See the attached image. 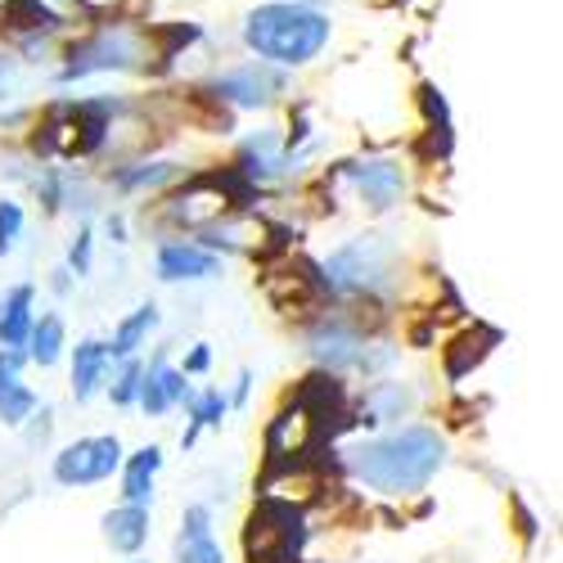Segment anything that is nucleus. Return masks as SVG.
Returning <instances> with one entry per match:
<instances>
[{"label":"nucleus","mask_w":563,"mask_h":563,"mask_svg":"<svg viewBox=\"0 0 563 563\" xmlns=\"http://www.w3.org/2000/svg\"><path fill=\"white\" fill-rule=\"evenodd\" d=\"M109 343H100V339H86L77 352H73V397L77 401H90L100 393V384H104V374H109Z\"/></svg>","instance_id":"12"},{"label":"nucleus","mask_w":563,"mask_h":563,"mask_svg":"<svg viewBox=\"0 0 563 563\" xmlns=\"http://www.w3.org/2000/svg\"><path fill=\"white\" fill-rule=\"evenodd\" d=\"M244 41H249V51L266 64L302 68L324 51V41H330V19L307 10V5H294V0L257 5L244 23Z\"/></svg>","instance_id":"2"},{"label":"nucleus","mask_w":563,"mask_h":563,"mask_svg":"<svg viewBox=\"0 0 563 563\" xmlns=\"http://www.w3.org/2000/svg\"><path fill=\"white\" fill-rule=\"evenodd\" d=\"M208 365H212V352H208V347H195L190 361H185V374H203Z\"/></svg>","instance_id":"28"},{"label":"nucleus","mask_w":563,"mask_h":563,"mask_svg":"<svg viewBox=\"0 0 563 563\" xmlns=\"http://www.w3.org/2000/svg\"><path fill=\"white\" fill-rule=\"evenodd\" d=\"M19 234H23V208L14 199H5L0 203V257L19 244Z\"/></svg>","instance_id":"24"},{"label":"nucleus","mask_w":563,"mask_h":563,"mask_svg":"<svg viewBox=\"0 0 563 563\" xmlns=\"http://www.w3.org/2000/svg\"><path fill=\"white\" fill-rule=\"evenodd\" d=\"M217 100H230L240 109H257V104H271L279 90H285V77L271 73L266 64H249V68H234L225 77H217Z\"/></svg>","instance_id":"7"},{"label":"nucleus","mask_w":563,"mask_h":563,"mask_svg":"<svg viewBox=\"0 0 563 563\" xmlns=\"http://www.w3.org/2000/svg\"><path fill=\"white\" fill-rule=\"evenodd\" d=\"M180 563H225L221 545L212 541V514L208 505H190L180 519V541H176Z\"/></svg>","instance_id":"10"},{"label":"nucleus","mask_w":563,"mask_h":563,"mask_svg":"<svg viewBox=\"0 0 563 563\" xmlns=\"http://www.w3.org/2000/svg\"><path fill=\"white\" fill-rule=\"evenodd\" d=\"M307 545V528H302V514L285 500H262L249 519L244 532V550L249 563H298Z\"/></svg>","instance_id":"3"},{"label":"nucleus","mask_w":563,"mask_h":563,"mask_svg":"<svg viewBox=\"0 0 563 563\" xmlns=\"http://www.w3.org/2000/svg\"><path fill=\"white\" fill-rule=\"evenodd\" d=\"M68 262H73V271H77V275H86V271H90V230H81V234H77V244H73Z\"/></svg>","instance_id":"27"},{"label":"nucleus","mask_w":563,"mask_h":563,"mask_svg":"<svg viewBox=\"0 0 563 563\" xmlns=\"http://www.w3.org/2000/svg\"><path fill=\"white\" fill-rule=\"evenodd\" d=\"M185 397H190V388H185V374L163 365V361L150 369V379L140 384V406H145L150 415H163L172 401H185Z\"/></svg>","instance_id":"15"},{"label":"nucleus","mask_w":563,"mask_h":563,"mask_svg":"<svg viewBox=\"0 0 563 563\" xmlns=\"http://www.w3.org/2000/svg\"><path fill=\"white\" fill-rule=\"evenodd\" d=\"M221 271V262L195 244H163L158 249V279L176 285V279H212Z\"/></svg>","instance_id":"11"},{"label":"nucleus","mask_w":563,"mask_h":563,"mask_svg":"<svg viewBox=\"0 0 563 563\" xmlns=\"http://www.w3.org/2000/svg\"><path fill=\"white\" fill-rule=\"evenodd\" d=\"M410 410V388L401 384H374L361 401V419L356 424H388V419H401Z\"/></svg>","instance_id":"17"},{"label":"nucleus","mask_w":563,"mask_h":563,"mask_svg":"<svg viewBox=\"0 0 563 563\" xmlns=\"http://www.w3.org/2000/svg\"><path fill=\"white\" fill-rule=\"evenodd\" d=\"M446 460V446L433 429H401L393 438H379V442H365L352 451V474L384 492V496H410V492H424L433 483V474Z\"/></svg>","instance_id":"1"},{"label":"nucleus","mask_w":563,"mask_h":563,"mask_svg":"<svg viewBox=\"0 0 563 563\" xmlns=\"http://www.w3.org/2000/svg\"><path fill=\"white\" fill-rule=\"evenodd\" d=\"M496 343H500V334H496V330H474V334L455 339V343L446 347V374H451V379H464L468 365H478Z\"/></svg>","instance_id":"19"},{"label":"nucleus","mask_w":563,"mask_h":563,"mask_svg":"<svg viewBox=\"0 0 563 563\" xmlns=\"http://www.w3.org/2000/svg\"><path fill=\"white\" fill-rule=\"evenodd\" d=\"M140 384H145V369H140L135 361H126L122 379L113 384V401H118V406H131V401H140Z\"/></svg>","instance_id":"25"},{"label":"nucleus","mask_w":563,"mask_h":563,"mask_svg":"<svg viewBox=\"0 0 563 563\" xmlns=\"http://www.w3.org/2000/svg\"><path fill=\"white\" fill-rule=\"evenodd\" d=\"M221 415H225V397H221V393H203V397H195V424H190V433H185V446L199 438V429L221 424Z\"/></svg>","instance_id":"23"},{"label":"nucleus","mask_w":563,"mask_h":563,"mask_svg":"<svg viewBox=\"0 0 563 563\" xmlns=\"http://www.w3.org/2000/svg\"><path fill=\"white\" fill-rule=\"evenodd\" d=\"M158 324V307L154 302H145V307H135L122 324H118V334H113V343H109V356H131L140 343H145V334Z\"/></svg>","instance_id":"20"},{"label":"nucleus","mask_w":563,"mask_h":563,"mask_svg":"<svg viewBox=\"0 0 563 563\" xmlns=\"http://www.w3.org/2000/svg\"><path fill=\"white\" fill-rule=\"evenodd\" d=\"M158 468H163V451H158V446H145V451H135V455L126 460V474H122L126 505H150Z\"/></svg>","instance_id":"16"},{"label":"nucleus","mask_w":563,"mask_h":563,"mask_svg":"<svg viewBox=\"0 0 563 563\" xmlns=\"http://www.w3.org/2000/svg\"><path fill=\"white\" fill-rule=\"evenodd\" d=\"M122 464V442L118 438H77L55 455V483L59 487H90L104 483Z\"/></svg>","instance_id":"6"},{"label":"nucleus","mask_w":563,"mask_h":563,"mask_svg":"<svg viewBox=\"0 0 563 563\" xmlns=\"http://www.w3.org/2000/svg\"><path fill=\"white\" fill-rule=\"evenodd\" d=\"M32 334V285L10 289L5 307H0V343L5 347H23Z\"/></svg>","instance_id":"18"},{"label":"nucleus","mask_w":563,"mask_h":563,"mask_svg":"<svg viewBox=\"0 0 563 563\" xmlns=\"http://www.w3.org/2000/svg\"><path fill=\"white\" fill-rule=\"evenodd\" d=\"M104 537H109L113 550L135 554L140 545L150 541V509L145 505H122V509L104 514Z\"/></svg>","instance_id":"13"},{"label":"nucleus","mask_w":563,"mask_h":563,"mask_svg":"<svg viewBox=\"0 0 563 563\" xmlns=\"http://www.w3.org/2000/svg\"><path fill=\"white\" fill-rule=\"evenodd\" d=\"M384 275H388V249L379 240H356L320 266V285L343 294H365V289H379Z\"/></svg>","instance_id":"4"},{"label":"nucleus","mask_w":563,"mask_h":563,"mask_svg":"<svg viewBox=\"0 0 563 563\" xmlns=\"http://www.w3.org/2000/svg\"><path fill=\"white\" fill-rule=\"evenodd\" d=\"M352 180H356V190L365 195V203L369 208H393L397 199H401V190H406V172L397 167V163H388V158H374V163H356L352 167Z\"/></svg>","instance_id":"9"},{"label":"nucleus","mask_w":563,"mask_h":563,"mask_svg":"<svg viewBox=\"0 0 563 563\" xmlns=\"http://www.w3.org/2000/svg\"><path fill=\"white\" fill-rule=\"evenodd\" d=\"M0 23L5 27H59V14H51L41 5V0H10L5 10H0Z\"/></svg>","instance_id":"22"},{"label":"nucleus","mask_w":563,"mask_h":563,"mask_svg":"<svg viewBox=\"0 0 563 563\" xmlns=\"http://www.w3.org/2000/svg\"><path fill=\"white\" fill-rule=\"evenodd\" d=\"M311 352L334 365V369H347V365H365V339L356 330H347L343 320H320L311 330Z\"/></svg>","instance_id":"8"},{"label":"nucleus","mask_w":563,"mask_h":563,"mask_svg":"<svg viewBox=\"0 0 563 563\" xmlns=\"http://www.w3.org/2000/svg\"><path fill=\"white\" fill-rule=\"evenodd\" d=\"M32 406H36V397L19 379V352H0V419H5V424H23Z\"/></svg>","instance_id":"14"},{"label":"nucleus","mask_w":563,"mask_h":563,"mask_svg":"<svg viewBox=\"0 0 563 563\" xmlns=\"http://www.w3.org/2000/svg\"><path fill=\"white\" fill-rule=\"evenodd\" d=\"M27 343H32V361H36V365H55L59 352H64V320H59V316H41V320H32Z\"/></svg>","instance_id":"21"},{"label":"nucleus","mask_w":563,"mask_h":563,"mask_svg":"<svg viewBox=\"0 0 563 563\" xmlns=\"http://www.w3.org/2000/svg\"><path fill=\"white\" fill-rule=\"evenodd\" d=\"M135 59H140V36L131 27H100L90 41L73 45L64 81H77V77H90V73H109V68H135Z\"/></svg>","instance_id":"5"},{"label":"nucleus","mask_w":563,"mask_h":563,"mask_svg":"<svg viewBox=\"0 0 563 563\" xmlns=\"http://www.w3.org/2000/svg\"><path fill=\"white\" fill-rule=\"evenodd\" d=\"M172 172H176L172 163H154L150 172H126V176H122V185H158V180H167Z\"/></svg>","instance_id":"26"},{"label":"nucleus","mask_w":563,"mask_h":563,"mask_svg":"<svg viewBox=\"0 0 563 563\" xmlns=\"http://www.w3.org/2000/svg\"><path fill=\"white\" fill-rule=\"evenodd\" d=\"M294 5H307L311 10V5H320V0H294Z\"/></svg>","instance_id":"29"}]
</instances>
